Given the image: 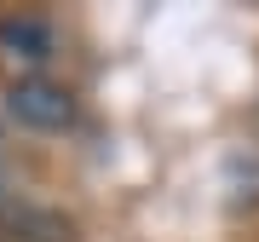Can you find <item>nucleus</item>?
<instances>
[{"label": "nucleus", "mask_w": 259, "mask_h": 242, "mask_svg": "<svg viewBox=\"0 0 259 242\" xmlns=\"http://www.w3.org/2000/svg\"><path fill=\"white\" fill-rule=\"evenodd\" d=\"M12 231L23 242H75V219L52 214V208H18L12 214Z\"/></svg>", "instance_id": "obj_3"}, {"label": "nucleus", "mask_w": 259, "mask_h": 242, "mask_svg": "<svg viewBox=\"0 0 259 242\" xmlns=\"http://www.w3.org/2000/svg\"><path fill=\"white\" fill-rule=\"evenodd\" d=\"M6 115L29 133H64L75 121V93L52 75H18L6 87Z\"/></svg>", "instance_id": "obj_1"}, {"label": "nucleus", "mask_w": 259, "mask_h": 242, "mask_svg": "<svg viewBox=\"0 0 259 242\" xmlns=\"http://www.w3.org/2000/svg\"><path fill=\"white\" fill-rule=\"evenodd\" d=\"M0 52H6L12 64L40 69V64L58 52V35H52V23H40V18H29V12H18V18H0Z\"/></svg>", "instance_id": "obj_2"}]
</instances>
